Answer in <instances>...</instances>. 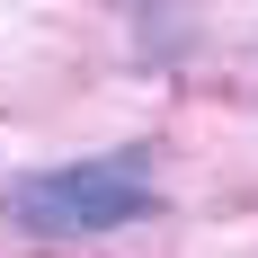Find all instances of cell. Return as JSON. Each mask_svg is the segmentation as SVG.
<instances>
[{"mask_svg": "<svg viewBox=\"0 0 258 258\" xmlns=\"http://www.w3.org/2000/svg\"><path fill=\"white\" fill-rule=\"evenodd\" d=\"M0 223L36 249H72V240H107L134 223H160L152 187V143H116L98 160H53V169H18L0 178Z\"/></svg>", "mask_w": 258, "mask_h": 258, "instance_id": "1", "label": "cell"}, {"mask_svg": "<svg viewBox=\"0 0 258 258\" xmlns=\"http://www.w3.org/2000/svg\"><path fill=\"white\" fill-rule=\"evenodd\" d=\"M134 36H143V62H152V72H169V53H187L196 18H169V9H143V18H134Z\"/></svg>", "mask_w": 258, "mask_h": 258, "instance_id": "2", "label": "cell"}]
</instances>
